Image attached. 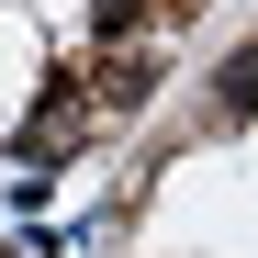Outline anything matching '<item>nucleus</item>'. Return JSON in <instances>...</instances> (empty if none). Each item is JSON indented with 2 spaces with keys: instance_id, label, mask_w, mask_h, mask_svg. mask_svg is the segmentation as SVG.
Masks as SVG:
<instances>
[{
  "instance_id": "obj_1",
  "label": "nucleus",
  "mask_w": 258,
  "mask_h": 258,
  "mask_svg": "<svg viewBox=\"0 0 258 258\" xmlns=\"http://www.w3.org/2000/svg\"><path fill=\"white\" fill-rule=\"evenodd\" d=\"M213 90H225V112L247 123V112H258V45H236V56H225V79H213Z\"/></svg>"
}]
</instances>
